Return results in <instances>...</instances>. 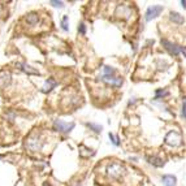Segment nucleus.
I'll list each match as a JSON object with an SVG mask.
<instances>
[{
	"label": "nucleus",
	"mask_w": 186,
	"mask_h": 186,
	"mask_svg": "<svg viewBox=\"0 0 186 186\" xmlns=\"http://www.w3.org/2000/svg\"><path fill=\"white\" fill-rule=\"evenodd\" d=\"M107 174H108V177L117 180V178L122 177L125 174V167L118 161H113L107 167Z\"/></svg>",
	"instance_id": "f257e3e1"
},
{
	"label": "nucleus",
	"mask_w": 186,
	"mask_h": 186,
	"mask_svg": "<svg viewBox=\"0 0 186 186\" xmlns=\"http://www.w3.org/2000/svg\"><path fill=\"white\" fill-rule=\"evenodd\" d=\"M181 141H182V138H181V134L178 133V131L176 130H170L167 133V135H165L164 138V142L168 144V146H172V147H177L181 144Z\"/></svg>",
	"instance_id": "f03ea898"
},
{
	"label": "nucleus",
	"mask_w": 186,
	"mask_h": 186,
	"mask_svg": "<svg viewBox=\"0 0 186 186\" xmlns=\"http://www.w3.org/2000/svg\"><path fill=\"white\" fill-rule=\"evenodd\" d=\"M74 126H76L74 125V122L66 124V122H64V121H61V120H55V122H53V128H55V130L61 131V133H69L72 129H74Z\"/></svg>",
	"instance_id": "7ed1b4c3"
},
{
	"label": "nucleus",
	"mask_w": 186,
	"mask_h": 186,
	"mask_svg": "<svg viewBox=\"0 0 186 186\" xmlns=\"http://www.w3.org/2000/svg\"><path fill=\"white\" fill-rule=\"evenodd\" d=\"M161 44L164 46V48L167 51H169L172 55H174V56H177L178 53H181V52H183L185 53V48L183 47H180V46H177V44H173V43H170V42H168V40H161Z\"/></svg>",
	"instance_id": "20e7f679"
},
{
	"label": "nucleus",
	"mask_w": 186,
	"mask_h": 186,
	"mask_svg": "<svg viewBox=\"0 0 186 186\" xmlns=\"http://www.w3.org/2000/svg\"><path fill=\"white\" fill-rule=\"evenodd\" d=\"M161 12H163V7L161 5H152V7H150V8H147V11H146V21H151V20L156 18Z\"/></svg>",
	"instance_id": "39448f33"
},
{
	"label": "nucleus",
	"mask_w": 186,
	"mask_h": 186,
	"mask_svg": "<svg viewBox=\"0 0 186 186\" xmlns=\"http://www.w3.org/2000/svg\"><path fill=\"white\" fill-rule=\"evenodd\" d=\"M102 81L108 85H111V86H115V87H120L121 85H122V79L116 78V77H113V76H102Z\"/></svg>",
	"instance_id": "423d86ee"
},
{
	"label": "nucleus",
	"mask_w": 186,
	"mask_h": 186,
	"mask_svg": "<svg viewBox=\"0 0 186 186\" xmlns=\"http://www.w3.org/2000/svg\"><path fill=\"white\" fill-rule=\"evenodd\" d=\"M9 82H11V73L7 70L0 72V87L1 89L7 87L9 85Z\"/></svg>",
	"instance_id": "0eeeda50"
},
{
	"label": "nucleus",
	"mask_w": 186,
	"mask_h": 186,
	"mask_svg": "<svg viewBox=\"0 0 186 186\" xmlns=\"http://www.w3.org/2000/svg\"><path fill=\"white\" fill-rule=\"evenodd\" d=\"M26 146H27V148L31 150V151H38V150L42 148V143L38 142V138H33V137H30V138L27 139Z\"/></svg>",
	"instance_id": "6e6552de"
},
{
	"label": "nucleus",
	"mask_w": 186,
	"mask_h": 186,
	"mask_svg": "<svg viewBox=\"0 0 186 186\" xmlns=\"http://www.w3.org/2000/svg\"><path fill=\"white\" fill-rule=\"evenodd\" d=\"M161 181H163V183H164V186H176L177 178L173 174H164L161 177Z\"/></svg>",
	"instance_id": "1a4fd4ad"
},
{
	"label": "nucleus",
	"mask_w": 186,
	"mask_h": 186,
	"mask_svg": "<svg viewBox=\"0 0 186 186\" xmlns=\"http://www.w3.org/2000/svg\"><path fill=\"white\" fill-rule=\"evenodd\" d=\"M56 86H57V82H56L55 79H52V78H48L47 81H46L44 86H43V90H42V91H43V92H50L51 90L55 89Z\"/></svg>",
	"instance_id": "9d476101"
},
{
	"label": "nucleus",
	"mask_w": 186,
	"mask_h": 186,
	"mask_svg": "<svg viewBox=\"0 0 186 186\" xmlns=\"http://www.w3.org/2000/svg\"><path fill=\"white\" fill-rule=\"evenodd\" d=\"M170 20H172L174 24H177V25H182L183 22H185L183 16H181V14L177 13V12H172V13H170Z\"/></svg>",
	"instance_id": "9b49d317"
},
{
	"label": "nucleus",
	"mask_w": 186,
	"mask_h": 186,
	"mask_svg": "<svg viewBox=\"0 0 186 186\" xmlns=\"http://www.w3.org/2000/svg\"><path fill=\"white\" fill-rule=\"evenodd\" d=\"M18 66H21V70H24L25 73L27 74H39V72L37 70V69H33L30 65H26V64H18Z\"/></svg>",
	"instance_id": "f8f14e48"
},
{
	"label": "nucleus",
	"mask_w": 186,
	"mask_h": 186,
	"mask_svg": "<svg viewBox=\"0 0 186 186\" xmlns=\"http://www.w3.org/2000/svg\"><path fill=\"white\" fill-rule=\"evenodd\" d=\"M148 160H150V164L155 165V167H163V165H164V161L157 156H152V157H150Z\"/></svg>",
	"instance_id": "ddd939ff"
},
{
	"label": "nucleus",
	"mask_w": 186,
	"mask_h": 186,
	"mask_svg": "<svg viewBox=\"0 0 186 186\" xmlns=\"http://www.w3.org/2000/svg\"><path fill=\"white\" fill-rule=\"evenodd\" d=\"M38 20H39V17L35 13H30V14H27V17H26L27 24H30V25H35L38 22Z\"/></svg>",
	"instance_id": "4468645a"
},
{
	"label": "nucleus",
	"mask_w": 186,
	"mask_h": 186,
	"mask_svg": "<svg viewBox=\"0 0 186 186\" xmlns=\"http://www.w3.org/2000/svg\"><path fill=\"white\" fill-rule=\"evenodd\" d=\"M61 29L64 30V31H68L69 30V25H68V16H64L63 18H61Z\"/></svg>",
	"instance_id": "2eb2a0df"
},
{
	"label": "nucleus",
	"mask_w": 186,
	"mask_h": 186,
	"mask_svg": "<svg viewBox=\"0 0 186 186\" xmlns=\"http://www.w3.org/2000/svg\"><path fill=\"white\" fill-rule=\"evenodd\" d=\"M115 74V69L112 66H104L103 68V76H113Z\"/></svg>",
	"instance_id": "dca6fc26"
},
{
	"label": "nucleus",
	"mask_w": 186,
	"mask_h": 186,
	"mask_svg": "<svg viewBox=\"0 0 186 186\" xmlns=\"http://www.w3.org/2000/svg\"><path fill=\"white\" fill-rule=\"evenodd\" d=\"M167 95H168V91H165V90H157L155 99H159L160 96H167Z\"/></svg>",
	"instance_id": "f3484780"
},
{
	"label": "nucleus",
	"mask_w": 186,
	"mask_h": 186,
	"mask_svg": "<svg viewBox=\"0 0 186 186\" xmlns=\"http://www.w3.org/2000/svg\"><path fill=\"white\" fill-rule=\"evenodd\" d=\"M87 126L91 128V129H94V131H96V133L102 131V126H99V125H95V124H87Z\"/></svg>",
	"instance_id": "a211bd4d"
},
{
	"label": "nucleus",
	"mask_w": 186,
	"mask_h": 186,
	"mask_svg": "<svg viewBox=\"0 0 186 186\" xmlns=\"http://www.w3.org/2000/svg\"><path fill=\"white\" fill-rule=\"evenodd\" d=\"M50 4H51V5H53V7H56V8H57V7H59V8H61V7L64 5L63 1H56V0H51Z\"/></svg>",
	"instance_id": "6ab92c4d"
},
{
	"label": "nucleus",
	"mask_w": 186,
	"mask_h": 186,
	"mask_svg": "<svg viewBox=\"0 0 186 186\" xmlns=\"http://www.w3.org/2000/svg\"><path fill=\"white\" fill-rule=\"evenodd\" d=\"M109 138H111V141H112V143L115 144V146H118V144H120V142H118V138H116L113 134L109 133Z\"/></svg>",
	"instance_id": "aec40b11"
},
{
	"label": "nucleus",
	"mask_w": 186,
	"mask_h": 186,
	"mask_svg": "<svg viewBox=\"0 0 186 186\" xmlns=\"http://www.w3.org/2000/svg\"><path fill=\"white\" fill-rule=\"evenodd\" d=\"M182 116L186 118V98L183 99V103H182Z\"/></svg>",
	"instance_id": "412c9836"
},
{
	"label": "nucleus",
	"mask_w": 186,
	"mask_h": 186,
	"mask_svg": "<svg viewBox=\"0 0 186 186\" xmlns=\"http://www.w3.org/2000/svg\"><path fill=\"white\" fill-rule=\"evenodd\" d=\"M78 31L81 33V34H86V27H85V25H83V24H81V25H79V27H78Z\"/></svg>",
	"instance_id": "4be33fe9"
},
{
	"label": "nucleus",
	"mask_w": 186,
	"mask_h": 186,
	"mask_svg": "<svg viewBox=\"0 0 186 186\" xmlns=\"http://www.w3.org/2000/svg\"><path fill=\"white\" fill-rule=\"evenodd\" d=\"M181 4H182L183 8H186V1H183V0H182V1H181Z\"/></svg>",
	"instance_id": "5701e85b"
},
{
	"label": "nucleus",
	"mask_w": 186,
	"mask_h": 186,
	"mask_svg": "<svg viewBox=\"0 0 186 186\" xmlns=\"http://www.w3.org/2000/svg\"><path fill=\"white\" fill-rule=\"evenodd\" d=\"M3 157H4V155H0V159H3Z\"/></svg>",
	"instance_id": "b1692460"
},
{
	"label": "nucleus",
	"mask_w": 186,
	"mask_h": 186,
	"mask_svg": "<svg viewBox=\"0 0 186 186\" xmlns=\"http://www.w3.org/2000/svg\"><path fill=\"white\" fill-rule=\"evenodd\" d=\"M44 186H50V185H47V183H44Z\"/></svg>",
	"instance_id": "393cba45"
}]
</instances>
